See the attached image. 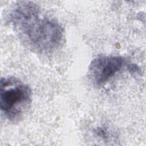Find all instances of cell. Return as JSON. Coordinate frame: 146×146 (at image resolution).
Here are the masks:
<instances>
[{"instance_id":"6da1fadb","label":"cell","mask_w":146,"mask_h":146,"mask_svg":"<svg viewBox=\"0 0 146 146\" xmlns=\"http://www.w3.org/2000/svg\"><path fill=\"white\" fill-rule=\"evenodd\" d=\"M10 22L27 44L37 52L48 53L63 43L64 31L55 21L40 16L32 2H21L12 10Z\"/></svg>"},{"instance_id":"3957f363","label":"cell","mask_w":146,"mask_h":146,"mask_svg":"<svg viewBox=\"0 0 146 146\" xmlns=\"http://www.w3.org/2000/svg\"><path fill=\"white\" fill-rule=\"evenodd\" d=\"M124 59L119 56L103 55L96 57L88 67V76L96 86L107 82L123 67Z\"/></svg>"},{"instance_id":"7a4b0ae2","label":"cell","mask_w":146,"mask_h":146,"mask_svg":"<svg viewBox=\"0 0 146 146\" xmlns=\"http://www.w3.org/2000/svg\"><path fill=\"white\" fill-rule=\"evenodd\" d=\"M31 91L23 82L14 77L2 78L0 87L1 110L9 121H19L29 110Z\"/></svg>"}]
</instances>
